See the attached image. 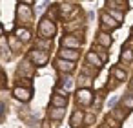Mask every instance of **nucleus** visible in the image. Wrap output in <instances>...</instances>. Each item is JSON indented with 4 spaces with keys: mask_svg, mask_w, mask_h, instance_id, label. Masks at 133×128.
<instances>
[{
    "mask_svg": "<svg viewBox=\"0 0 133 128\" xmlns=\"http://www.w3.org/2000/svg\"><path fill=\"white\" fill-rule=\"evenodd\" d=\"M55 33H57L55 22L49 20L48 17H44V19L40 20V24H38V35H40L42 39H46V40H51V39L55 37Z\"/></svg>",
    "mask_w": 133,
    "mask_h": 128,
    "instance_id": "obj_1",
    "label": "nucleus"
},
{
    "mask_svg": "<svg viewBox=\"0 0 133 128\" xmlns=\"http://www.w3.org/2000/svg\"><path fill=\"white\" fill-rule=\"evenodd\" d=\"M17 19H18L20 24L28 26V24L33 20V11H31V8H28L26 4H18V6H17Z\"/></svg>",
    "mask_w": 133,
    "mask_h": 128,
    "instance_id": "obj_2",
    "label": "nucleus"
},
{
    "mask_svg": "<svg viewBox=\"0 0 133 128\" xmlns=\"http://www.w3.org/2000/svg\"><path fill=\"white\" fill-rule=\"evenodd\" d=\"M28 60H29V62H33L35 66H44V64L48 62V51L35 48V50H31V51H29Z\"/></svg>",
    "mask_w": 133,
    "mask_h": 128,
    "instance_id": "obj_3",
    "label": "nucleus"
},
{
    "mask_svg": "<svg viewBox=\"0 0 133 128\" xmlns=\"http://www.w3.org/2000/svg\"><path fill=\"white\" fill-rule=\"evenodd\" d=\"M62 46H64V50H78L82 46V40L77 35H66L62 39Z\"/></svg>",
    "mask_w": 133,
    "mask_h": 128,
    "instance_id": "obj_4",
    "label": "nucleus"
},
{
    "mask_svg": "<svg viewBox=\"0 0 133 128\" xmlns=\"http://www.w3.org/2000/svg\"><path fill=\"white\" fill-rule=\"evenodd\" d=\"M13 95H15L18 101H22V102H28V101L31 99V95H33V90H31V88L15 86V90H13Z\"/></svg>",
    "mask_w": 133,
    "mask_h": 128,
    "instance_id": "obj_5",
    "label": "nucleus"
},
{
    "mask_svg": "<svg viewBox=\"0 0 133 128\" xmlns=\"http://www.w3.org/2000/svg\"><path fill=\"white\" fill-rule=\"evenodd\" d=\"M58 13H60L62 19H69L71 15L77 13V6L71 4V2H62V4L58 6Z\"/></svg>",
    "mask_w": 133,
    "mask_h": 128,
    "instance_id": "obj_6",
    "label": "nucleus"
},
{
    "mask_svg": "<svg viewBox=\"0 0 133 128\" xmlns=\"http://www.w3.org/2000/svg\"><path fill=\"white\" fill-rule=\"evenodd\" d=\"M77 102L82 106H88L93 102V92L91 90H78L77 92Z\"/></svg>",
    "mask_w": 133,
    "mask_h": 128,
    "instance_id": "obj_7",
    "label": "nucleus"
},
{
    "mask_svg": "<svg viewBox=\"0 0 133 128\" xmlns=\"http://www.w3.org/2000/svg\"><path fill=\"white\" fill-rule=\"evenodd\" d=\"M100 20H102V29L104 31H111V29H117L118 28V22H115L108 13H102L100 15Z\"/></svg>",
    "mask_w": 133,
    "mask_h": 128,
    "instance_id": "obj_8",
    "label": "nucleus"
},
{
    "mask_svg": "<svg viewBox=\"0 0 133 128\" xmlns=\"http://www.w3.org/2000/svg\"><path fill=\"white\" fill-rule=\"evenodd\" d=\"M55 66L62 73H71L75 70V62H69V60H64V59H57L55 60Z\"/></svg>",
    "mask_w": 133,
    "mask_h": 128,
    "instance_id": "obj_9",
    "label": "nucleus"
},
{
    "mask_svg": "<svg viewBox=\"0 0 133 128\" xmlns=\"http://www.w3.org/2000/svg\"><path fill=\"white\" fill-rule=\"evenodd\" d=\"M66 104H68V97H66L64 92L55 93V95L51 97V106H53V108H66Z\"/></svg>",
    "mask_w": 133,
    "mask_h": 128,
    "instance_id": "obj_10",
    "label": "nucleus"
},
{
    "mask_svg": "<svg viewBox=\"0 0 133 128\" xmlns=\"http://www.w3.org/2000/svg\"><path fill=\"white\" fill-rule=\"evenodd\" d=\"M69 124H71V128H80L84 124V112L82 110H75V113L71 115Z\"/></svg>",
    "mask_w": 133,
    "mask_h": 128,
    "instance_id": "obj_11",
    "label": "nucleus"
},
{
    "mask_svg": "<svg viewBox=\"0 0 133 128\" xmlns=\"http://www.w3.org/2000/svg\"><path fill=\"white\" fill-rule=\"evenodd\" d=\"M58 59H64V60H69V62H75L78 59V51L77 50H60V57Z\"/></svg>",
    "mask_w": 133,
    "mask_h": 128,
    "instance_id": "obj_12",
    "label": "nucleus"
},
{
    "mask_svg": "<svg viewBox=\"0 0 133 128\" xmlns=\"http://www.w3.org/2000/svg\"><path fill=\"white\" fill-rule=\"evenodd\" d=\"M15 37H17L20 42H28V40L31 39V31H29L28 28H17V29H15Z\"/></svg>",
    "mask_w": 133,
    "mask_h": 128,
    "instance_id": "obj_13",
    "label": "nucleus"
},
{
    "mask_svg": "<svg viewBox=\"0 0 133 128\" xmlns=\"http://www.w3.org/2000/svg\"><path fill=\"white\" fill-rule=\"evenodd\" d=\"M97 40H98V46H102L104 50H106V48H109V46H111V42H113V40H111V37H109L108 33H104V31H100V33H98Z\"/></svg>",
    "mask_w": 133,
    "mask_h": 128,
    "instance_id": "obj_14",
    "label": "nucleus"
},
{
    "mask_svg": "<svg viewBox=\"0 0 133 128\" xmlns=\"http://www.w3.org/2000/svg\"><path fill=\"white\" fill-rule=\"evenodd\" d=\"M86 60H88V64H91L95 70H98V68H102V62H100V59L93 53V51H89L88 55H86Z\"/></svg>",
    "mask_w": 133,
    "mask_h": 128,
    "instance_id": "obj_15",
    "label": "nucleus"
},
{
    "mask_svg": "<svg viewBox=\"0 0 133 128\" xmlns=\"http://www.w3.org/2000/svg\"><path fill=\"white\" fill-rule=\"evenodd\" d=\"M18 75H26V77H31L33 75V66L29 64V60H24L18 68Z\"/></svg>",
    "mask_w": 133,
    "mask_h": 128,
    "instance_id": "obj_16",
    "label": "nucleus"
},
{
    "mask_svg": "<svg viewBox=\"0 0 133 128\" xmlns=\"http://www.w3.org/2000/svg\"><path fill=\"white\" fill-rule=\"evenodd\" d=\"M64 108H53L51 106V110H49V117L53 119V121H60L62 117H64Z\"/></svg>",
    "mask_w": 133,
    "mask_h": 128,
    "instance_id": "obj_17",
    "label": "nucleus"
},
{
    "mask_svg": "<svg viewBox=\"0 0 133 128\" xmlns=\"http://www.w3.org/2000/svg\"><path fill=\"white\" fill-rule=\"evenodd\" d=\"M93 53L100 59V62H102V64L108 60V53H106V50H104L102 46H95V48H93Z\"/></svg>",
    "mask_w": 133,
    "mask_h": 128,
    "instance_id": "obj_18",
    "label": "nucleus"
},
{
    "mask_svg": "<svg viewBox=\"0 0 133 128\" xmlns=\"http://www.w3.org/2000/svg\"><path fill=\"white\" fill-rule=\"evenodd\" d=\"M126 115H128V112H122V108H113V112H111V117H113L117 123H118V121H124Z\"/></svg>",
    "mask_w": 133,
    "mask_h": 128,
    "instance_id": "obj_19",
    "label": "nucleus"
},
{
    "mask_svg": "<svg viewBox=\"0 0 133 128\" xmlns=\"http://www.w3.org/2000/svg\"><path fill=\"white\" fill-rule=\"evenodd\" d=\"M111 75H113L117 81H124V79H126V71H124V70H120V68H117V66H115V68H111Z\"/></svg>",
    "mask_w": 133,
    "mask_h": 128,
    "instance_id": "obj_20",
    "label": "nucleus"
},
{
    "mask_svg": "<svg viewBox=\"0 0 133 128\" xmlns=\"http://www.w3.org/2000/svg\"><path fill=\"white\" fill-rule=\"evenodd\" d=\"M78 84H80V90H89L91 79H89L88 75H80V77H78Z\"/></svg>",
    "mask_w": 133,
    "mask_h": 128,
    "instance_id": "obj_21",
    "label": "nucleus"
},
{
    "mask_svg": "<svg viewBox=\"0 0 133 128\" xmlns=\"http://www.w3.org/2000/svg\"><path fill=\"white\" fill-rule=\"evenodd\" d=\"M120 60L122 62H131L133 60V50H124L122 55H120Z\"/></svg>",
    "mask_w": 133,
    "mask_h": 128,
    "instance_id": "obj_22",
    "label": "nucleus"
},
{
    "mask_svg": "<svg viewBox=\"0 0 133 128\" xmlns=\"http://www.w3.org/2000/svg\"><path fill=\"white\" fill-rule=\"evenodd\" d=\"M60 84H62V88H66V90H71V88H73V79H71L69 75H64Z\"/></svg>",
    "mask_w": 133,
    "mask_h": 128,
    "instance_id": "obj_23",
    "label": "nucleus"
},
{
    "mask_svg": "<svg viewBox=\"0 0 133 128\" xmlns=\"http://www.w3.org/2000/svg\"><path fill=\"white\" fill-rule=\"evenodd\" d=\"M9 48H6V39L4 37H0V53H4V57L6 59H9Z\"/></svg>",
    "mask_w": 133,
    "mask_h": 128,
    "instance_id": "obj_24",
    "label": "nucleus"
},
{
    "mask_svg": "<svg viewBox=\"0 0 133 128\" xmlns=\"http://www.w3.org/2000/svg\"><path fill=\"white\" fill-rule=\"evenodd\" d=\"M108 15H109V17H111V19H113L115 22H118V24H120V20L124 19V15H122L120 11H115V9H111V11H109Z\"/></svg>",
    "mask_w": 133,
    "mask_h": 128,
    "instance_id": "obj_25",
    "label": "nucleus"
},
{
    "mask_svg": "<svg viewBox=\"0 0 133 128\" xmlns=\"http://www.w3.org/2000/svg\"><path fill=\"white\" fill-rule=\"evenodd\" d=\"M122 104H124V108L131 110V108H133V95H126V97L122 99Z\"/></svg>",
    "mask_w": 133,
    "mask_h": 128,
    "instance_id": "obj_26",
    "label": "nucleus"
},
{
    "mask_svg": "<svg viewBox=\"0 0 133 128\" xmlns=\"http://www.w3.org/2000/svg\"><path fill=\"white\" fill-rule=\"evenodd\" d=\"M8 40H9V46H11V50H18V48H20V42H18V39H17L15 35H13V37H9Z\"/></svg>",
    "mask_w": 133,
    "mask_h": 128,
    "instance_id": "obj_27",
    "label": "nucleus"
},
{
    "mask_svg": "<svg viewBox=\"0 0 133 128\" xmlns=\"http://www.w3.org/2000/svg\"><path fill=\"white\" fill-rule=\"evenodd\" d=\"M106 124H108V126H111V128H120V124H118V123H117V121H115L111 115L106 119Z\"/></svg>",
    "mask_w": 133,
    "mask_h": 128,
    "instance_id": "obj_28",
    "label": "nucleus"
},
{
    "mask_svg": "<svg viewBox=\"0 0 133 128\" xmlns=\"http://www.w3.org/2000/svg\"><path fill=\"white\" fill-rule=\"evenodd\" d=\"M37 44H38L40 48H46V50L51 48V42H49V40H37Z\"/></svg>",
    "mask_w": 133,
    "mask_h": 128,
    "instance_id": "obj_29",
    "label": "nucleus"
},
{
    "mask_svg": "<svg viewBox=\"0 0 133 128\" xmlns=\"http://www.w3.org/2000/svg\"><path fill=\"white\" fill-rule=\"evenodd\" d=\"M93 121H95V115H93V113H91V115H84V123H86V124H89V123H93Z\"/></svg>",
    "mask_w": 133,
    "mask_h": 128,
    "instance_id": "obj_30",
    "label": "nucleus"
},
{
    "mask_svg": "<svg viewBox=\"0 0 133 128\" xmlns=\"http://www.w3.org/2000/svg\"><path fill=\"white\" fill-rule=\"evenodd\" d=\"M129 86H131V90H133V81H131V82H129Z\"/></svg>",
    "mask_w": 133,
    "mask_h": 128,
    "instance_id": "obj_31",
    "label": "nucleus"
},
{
    "mask_svg": "<svg viewBox=\"0 0 133 128\" xmlns=\"http://www.w3.org/2000/svg\"><path fill=\"white\" fill-rule=\"evenodd\" d=\"M0 37H2V26H0Z\"/></svg>",
    "mask_w": 133,
    "mask_h": 128,
    "instance_id": "obj_32",
    "label": "nucleus"
},
{
    "mask_svg": "<svg viewBox=\"0 0 133 128\" xmlns=\"http://www.w3.org/2000/svg\"><path fill=\"white\" fill-rule=\"evenodd\" d=\"M100 128H108V126H100Z\"/></svg>",
    "mask_w": 133,
    "mask_h": 128,
    "instance_id": "obj_33",
    "label": "nucleus"
}]
</instances>
